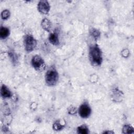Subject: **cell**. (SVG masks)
Listing matches in <instances>:
<instances>
[{"mask_svg": "<svg viewBox=\"0 0 134 134\" xmlns=\"http://www.w3.org/2000/svg\"><path fill=\"white\" fill-rule=\"evenodd\" d=\"M78 111L81 117L86 118L88 117L91 114V108L87 102H84L81 105Z\"/></svg>", "mask_w": 134, "mask_h": 134, "instance_id": "5", "label": "cell"}, {"mask_svg": "<svg viewBox=\"0 0 134 134\" xmlns=\"http://www.w3.org/2000/svg\"><path fill=\"white\" fill-rule=\"evenodd\" d=\"M77 133L81 134H87L89 132L88 127L85 125H82L78 127L77 128Z\"/></svg>", "mask_w": 134, "mask_h": 134, "instance_id": "12", "label": "cell"}, {"mask_svg": "<svg viewBox=\"0 0 134 134\" xmlns=\"http://www.w3.org/2000/svg\"><path fill=\"white\" fill-rule=\"evenodd\" d=\"M9 55L10 58H11V59L12 60V61L13 62H15L16 61V57L13 53H12V52L9 53Z\"/></svg>", "mask_w": 134, "mask_h": 134, "instance_id": "18", "label": "cell"}, {"mask_svg": "<svg viewBox=\"0 0 134 134\" xmlns=\"http://www.w3.org/2000/svg\"><path fill=\"white\" fill-rule=\"evenodd\" d=\"M59 75L57 70L52 68L49 69L46 73L45 81L46 84L50 86L55 85L58 81Z\"/></svg>", "mask_w": 134, "mask_h": 134, "instance_id": "2", "label": "cell"}, {"mask_svg": "<svg viewBox=\"0 0 134 134\" xmlns=\"http://www.w3.org/2000/svg\"><path fill=\"white\" fill-rule=\"evenodd\" d=\"M64 125L62 124L60 120H57L53 123L52 127L54 130L58 131L62 130L64 128Z\"/></svg>", "mask_w": 134, "mask_h": 134, "instance_id": "14", "label": "cell"}, {"mask_svg": "<svg viewBox=\"0 0 134 134\" xmlns=\"http://www.w3.org/2000/svg\"><path fill=\"white\" fill-rule=\"evenodd\" d=\"M37 8L40 13L43 14H47L50 10V6L48 1H40L38 4Z\"/></svg>", "mask_w": 134, "mask_h": 134, "instance_id": "6", "label": "cell"}, {"mask_svg": "<svg viewBox=\"0 0 134 134\" xmlns=\"http://www.w3.org/2000/svg\"><path fill=\"white\" fill-rule=\"evenodd\" d=\"M89 59L94 66L100 65L102 62V53L97 44L93 45L89 49Z\"/></svg>", "mask_w": 134, "mask_h": 134, "instance_id": "1", "label": "cell"}, {"mask_svg": "<svg viewBox=\"0 0 134 134\" xmlns=\"http://www.w3.org/2000/svg\"><path fill=\"white\" fill-rule=\"evenodd\" d=\"M31 64L37 71H42L45 69V64L43 59L38 55L34 56L31 59Z\"/></svg>", "mask_w": 134, "mask_h": 134, "instance_id": "4", "label": "cell"}, {"mask_svg": "<svg viewBox=\"0 0 134 134\" xmlns=\"http://www.w3.org/2000/svg\"><path fill=\"white\" fill-rule=\"evenodd\" d=\"M1 94L2 97L4 98L10 97L12 95L11 92L9 91L8 88L5 85H2L1 88Z\"/></svg>", "mask_w": 134, "mask_h": 134, "instance_id": "8", "label": "cell"}, {"mask_svg": "<svg viewBox=\"0 0 134 134\" xmlns=\"http://www.w3.org/2000/svg\"><path fill=\"white\" fill-rule=\"evenodd\" d=\"M76 112V107L71 106L70 108H68V113L69 114L73 115Z\"/></svg>", "mask_w": 134, "mask_h": 134, "instance_id": "16", "label": "cell"}, {"mask_svg": "<svg viewBox=\"0 0 134 134\" xmlns=\"http://www.w3.org/2000/svg\"><path fill=\"white\" fill-rule=\"evenodd\" d=\"M25 49L28 52L32 51L36 47L37 41L31 35H26L24 39Z\"/></svg>", "mask_w": 134, "mask_h": 134, "instance_id": "3", "label": "cell"}, {"mask_svg": "<svg viewBox=\"0 0 134 134\" xmlns=\"http://www.w3.org/2000/svg\"><path fill=\"white\" fill-rule=\"evenodd\" d=\"M90 33L91 35L96 40L99 38L100 36V32L96 28H92L90 30Z\"/></svg>", "mask_w": 134, "mask_h": 134, "instance_id": "11", "label": "cell"}, {"mask_svg": "<svg viewBox=\"0 0 134 134\" xmlns=\"http://www.w3.org/2000/svg\"><path fill=\"white\" fill-rule=\"evenodd\" d=\"M10 16V12L8 10L5 9L3 10L1 13V17L3 19H7Z\"/></svg>", "mask_w": 134, "mask_h": 134, "instance_id": "15", "label": "cell"}, {"mask_svg": "<svg viewBox=\"0 0 134 134\" xmlns=\"http://www.w3.org/2000/svg\"><path fill=\"white\" fill-rule=\"evenodd\" d=\"M134 132L133 128L130 125H125L122 128V133H133Z\"/></svg>", "mask_w": 134, "mask_h": 134, "instance_id": "13", "label": "cell"}, {"mask_svg": "<svg viewBox=\"0 0 134 134\" xmlns=\"http://www.w3.org/2000/svg\"><path fill=\"white\" fill-rule=\"evenodd\" d=\"M104 133H114V132L113 131H105Z\"/></svg>", "mask_w": 134, "mask_h": 134, "instance_id": "19", "label": "cell"}, {"mask_svg": "<svg viewBox=\"0 0 134 134\" xmlns=\"http://www.w3.org/2000/svg\"><path fill=\"white\" fill-rule=\"evenodd\" d=\"M121 55L125 57V58H126L128 56H129V52L128 51V50L127 49H125V50H123L121 52Z\"/></svg>", "mask_w": 134, "mask_h": 134, "instance_id": "17", "label": "cell"}, {"mask_svg": "<svg viewBox=\"0 0 134 134\" xmlns=\"http://www.w3.org/2000/svg\"><path fill=\"white\" fill-rule=\"evenodd\" d=\"M9 35V30L7 27H1L0 29V37L1 39H5Z\"/></svg>", "mask_w": 134, "mask_h": 134, "instance_id": "10", "label": "cell"}, {"mask_svg": "<svg viewBox=\"0 0 134 134\" xmlns=\"http://www.w3.org/2000/svg\"><path fill=\"white\" fill-rule=\"evenodd\" d=\"M49 41L50 43L54 46H57L59 44V39L58 34L56 32L51 33L49 36Z\"/></svg>", "mask_w": 134, "mask_h": 134, "instance_id": "7", "label": "cell"}, {"mask_svg": "<svg viewBox=\"0 0 134 134\" xmlns=\"http://www.w3.org/2000/svg\"><path fill=\"white\" fill-rule=\"evenodd\" d=\"M41 26L44 30L49 31L51 27V23L48 19L44 18L41 21Z\"/></svg>", "mask_w": 134, "mask_h": 134, "instance_id": "9", "label": "cell"}]
</instances>
